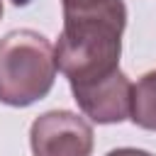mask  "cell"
I'll list each match as a JSON object with an SVG mask.
<instances>
[{"label": "cell", "mask_w": 156, "mask_h": 156, "mask_svg": "<svg viewBox=\"0 0 156 156\" xmlns=\"http://www.w3.org/2000/svg\"><path fill=\"white\" fill-rule=\"evenodd\" d=\"M132 80L117 68L102 78L71 85L73 100L98 124H117L129 117L132 110Z\"/></svg>", "instance_id": "cell-4"}, {"label": "cell", "mask_w": 156, "mask_h": 156, "mask_svg": "<svg viewBox=\"0 0 156 156\" xmlns=\"http://www.w3.org/2000/svg\"><path fill=\"white\" fill-rule=\"evenodd\" d=\"M29 146L34 156H90L93 127L76 112L51 110L32 122Z\"/></svg>", "instance_id": "cell-3"}, {"label": "cell", "mask_w": 156, "mask_h": 156, "mask_svg": "<svg viewBox=\"0 0 156 156\" xmlns=\"http://www.w3.org/2000/svg\"><path fill=\"white\" fill-rule=\"evenodd\" d=\"M51 41L34 29H15L0 39V102L27 107L49 95L56 80Z\"/></svg>", "instance_id": "cell-2"}, {"label": "cell", "mask_w": 156, "mask_h": 156, "mask_svg": "<svg viewBox=\"0 0 156 156\" xmlns=\"http://www.w3.org/2000/svg\"><path fill=\"white\" fill-rule=\"evenodd\" d=\"M129 117L136 127L156 132V71L144 73L132 88Z\"/></svg>", "instance_id": "cell-5"}, {"label": "cell", "mask_w": 156, "mask_h": 156, "mask_svg": "<svg viewBox=\"0 0 156 156\" xmlns=\"http://www.w3.org/2000/svg\"><path fill=\"white\" fill-rule=\"evenodd\" d=\"M105 156H154V154H149V151H144V149L122 146V149H112V151H107Z\"/></svg>", "instance_id": "cell-7"}, {"label": "cell", "mask_w": 156, "mask_h": 156, "mask_svg": "<svg viewBox=\"0 0 156 156\" xmlns=\"http://www.w3.org/2000/svg\"><path fill=\"white\" fill-rule=\"evenodd\" d=\"M112 0H61L63 5V12H71V10H88V7H100V5H107Z\"/></svg>", "instance_id": "cell-6"}, {"label": "cell", "mask_w": 156, "mask_h": 156, "mask_svg": "<svg viewBox=\"0 0 156 156\" xmlns=\"http://www.w3.org/2000/svg\"><path fill=\"white\" fill-rule=\"evenodd\" d=\"M0 17H2V0H0Z\"/></svg>", "instance_id": "cell-8"}, {"label": "cell", "mask_w": 156, "mask_h": 156, "mask_svg": "<svg viewBox=\"0 0 156 156\" xmlns=\"http://www.w3.org/2000/svg\"><path fill=\"white\" fill-rule=\"evenodd\" d=\"M124 24L127 7L122 0L63 12V29L54 46V58L71 85L102 78L119 68Z\"/></svg>", "instance_id": "cell-1"}]
</instances>
